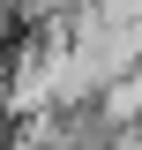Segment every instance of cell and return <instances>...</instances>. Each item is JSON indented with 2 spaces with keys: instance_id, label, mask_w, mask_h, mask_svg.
Wrapping results in <instances>:
<instances>
[{
  "instance_id": "cell-1",
  "label": "cell",
  "mask_w": 142,
  "mask_h": 150,
  "mask_svg": "<svg viewBox=\"0 0 142 150\" xmlns=\"http://www.w3.org/2000/svg\"><path fill=\"white\" fill-rule=\"evenodd\" d=\"M135 143H142V128H135Z\"/></svg>"
}]
</instances>
